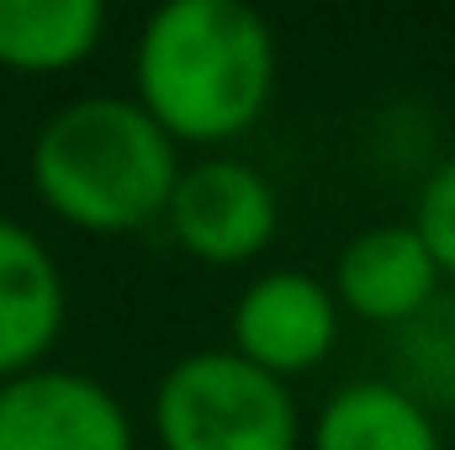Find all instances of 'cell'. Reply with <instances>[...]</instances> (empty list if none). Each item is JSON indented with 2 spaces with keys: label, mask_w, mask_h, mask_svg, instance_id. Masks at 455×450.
Listing matches in <instances>:
<instances>
[{
  "label": "cell",
  "mask_w": 455,
  "mask_h": 450,
  "mask_svg": "<svg viewBox=\"0 0 455 450\" xmlns=\"http://www.w3.org/2000/svg\"><path fill=\"white\" fill-rule=\"evenodd\" d=\"M27 175L59 223L116 238L164 218L180 149L132 96L96 91L64 101L37 127Z\"/></svg>",
  "instance_id": "2"
},
{
  "label": "cell",
  "mask_w": 455,
  "mask_h": 450,
  "mask_svg": "<svg viewBox=\"0 0 455 450\" xmlns=\"http://www.w3.org/2000/svg\"><path fill=\"white\" fill-rule=\"evenodd\" d=\"M275 32L249 0H159L132 48V101L175 149L243 138L275 96Z\"/></svg>",
  "instance_id": "1"
},
{
  "label": "cell",
  "mask_w": 455,
  "mask_h": 450,
  "mask_svg": "<svg viewBox=\"0 0 455 450\" xmlns=\"http://www.w3.org/2000/svg\"><path fill=\"white\" fill-rule=\"evenodd\" d=\"M307 450H445L440 419L397 382L360 376L318 408L307 424Z\"/></svg>",
  "instance_id": "9"
},
{
  "label": "cell",
  "mask_w": 455,
  "mask_h": 450,
  "mask_svg": "<svg viewBox=\"0 0 455 450\" xmlns=\"http://www.w3.org/2000/svg\"><path fill=\"white\" fill-rule=\"evenodd\" d=\"M69 318V286L53 249L0 213V382L48 366Z\"/></svg>",
  "instance_id": "8"
},
{
  "label": "cell",
  "mask_w": 455,
  "mask_h": 450,
  "mask_svg": "<svg viewBox=\"0 0 455 450\" xmlns=\"http://www.w3.org/2000/svg\"><path fill=\"white\" fill-rule=\"evenodd\" d=\"M159 223L170 228V238L191 260L228 270V265L259 260L275 244L281 197L265 181V170H254L249 159L207 154L196 165H180Z\"/></svg>",
  "instance_id": "4"
},
{
  "label": "cell",
  "mask_w": 455,
  "mask_h": 450,
  "mask_svg": "<svg viewBox=\"0 0 455 450\" xmlns=\"http://www.w3.org/2000/svg\"><path fill=\"white\" fill-rule=\"evenodd\" d=\"M339 339V302L329 281L307 270H265L249 281L228 318V350L291 387V376L318 371Z\"/></svg>",
  "instance_id": "6"
},
{
  "label": "cell",
  "mask_w": 455,
  "mask_h": 450,
  "mask_svg": "<svg viewBox=\"0 0 455 450\" xmlns=\"http://www.w3.org/2000/svg\"><path fill=\"white\" fill-rule=\"evenodd\" d=\"M159 450H302L307 424L297 398L270 371L233 350H191L154 387Z\"/></svg>",
  "instance_id": "3"
},
{
  "label": "cell",
  "mask_w": 455,
  "mask_h": 450,
  "mask_svg": "<svg viewBox=\"0 0 455 450\" xmlns=\"http://www.w3.org/2000/svg\"><path fill=\"white\" fill-rule=\"evenodd\" d=\"M0 450H132V419L101 376L32 366L0 382Z\"/></svg>",
  "instance_id": "5"
},
{
  "label": "cell",
  "mask_w": 455,
  "mask_h": 450,
  "mask_svg": "<svg viewBox=\"0 0 455 450\" xmlns=\"http://www.w3.org/2000/svg\"><path fill=\"white\" fill-rule=\"evenodd\" d=\"M413 228H419V238L429 244L440 276L455 281V154H445V159L424 175L419 202H413Z\"/></svg>",
  "instance_id": "12"
},
{
  "label": "cell",
  "mask_w": 455,
  "mask_h": 450,
  "mask_svg": "<svg viewBox=\"0 0 455 450\" xmlns=\"http://www.w3.org/2000/svg\"><path fill=\"white\" fill-rule=\"evenodd\" d=\"M329 292L339 313L397 334L445 292V276L413 223H376L360 228L339 249Z\"/></svg>",
  "instance_id": "7"
},
{
  "label": "cell",
  "mask_w": 455,
  "mask_h": 450,
  "mask_svg": "<svg viewBox=\"0 0 455 450\" xmlns=\"http://www.w3.org/2000/svg\"><path fill=\"white\" fill-rule=\"evenodd\" d=\"M397 387H408L429 414L455 408V297H435L413 324L397 329Z\"/></svg>",
  "instance_id": "11"
},
{
  "label": "cell",
  "mask_w": 455,
  "mask_h": 450,
  "mask_svg": "<svg viewBox=\"0 0 455 450\" xmlns=\"http://www.w3.org/2000/svg\"><path fill=\"white\" fill-rule=\"evenodd\" d=\"M107 0H0V69L64 75L96 53Z\"/></svg>",
  "instance_id": "10"
}]
</instances>
